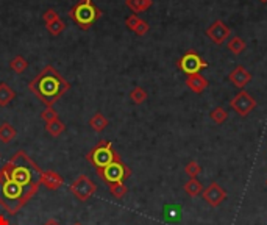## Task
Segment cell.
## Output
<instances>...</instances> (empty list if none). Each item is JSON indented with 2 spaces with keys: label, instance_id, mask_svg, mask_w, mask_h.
I'll use <instances>...</instances> for the list:
<instances>
[{
  "label": "cell",
  "instance_id": "obj_11",
  "mask_svg": "<svg viewBox=\"0 0 267 225\" xmlns=\"http://www.w3.org/2000/svg\"><path fill=\"white\" fill-rule=\"evenodd\" d=\"M231 35V30L222 22V20H214L208 28H206V36L217 46H222Z\"/></svg>",
  "mask_w": 267,
  "mask_h": 225
},
{
  "label": "cell",
  "instance_id": "obj_17",
  "mask_svg": "<svg viewBox=\"0 0 267 225\" xmlns=\"http://www.w3.org/2000/svg\"><path fill=\"white\" fill-rule=\"evenodd\" d=\"M125 5L133 11V14L144 13L153 5V0H125Z\"/></svg>",
  "mask_w": 267,
  "mask_h": 225
},
{
  "label": "cell",
  "instance_id": "obj_3",
  "mask_svg": "<svg viewBox=\"0 0 267 225\" xmlns=\"http://www.w3.org/2000/svg\"><path fill=\"white\" fill-rule=\"evenodd\" d=\"M35 194L17 185L16 181L9 180L0 172V205H2L9 214H16L25 207V203Z\"/></svg>",
  "mask_w": 267,
  "mask_h": 225
},
{
  "label": "cell",
  "instance_id": "obj_19",
  "mask_svg": "<svg viewBox=\"0 0 267 225\" xmlns=\"http://www.w3.org/2000/svg\"><path fill=\"white\" fill-rule=\"evenodd\" d=\"M16 136H17V132L11 124L3 122L2 125H0V141H2L3 144L11 143Z\"/></svg>",
  "mask_w": 267,
  "mask_h": 225
},
{
  "label": "cell",
  "instance_id": "obj_35",
  "mask_svg": "<svg viewBox=\"0 0 267 225\" xmlns=\"http://www.w3.org/2000/svg\"><path fill=\"white\" fill-rule=\"evenodd\" d=\"M266 186H267V180H266Z\"/></svg>",
  "mask_w": 267,
  "mask_h": 225
},
{
  "label": "cell",
  "instance_id": "obj_20",
  "mask_svg": "<svg viewBox=\"0 0 267 225\" xmlns=\"http://www.w3.org/2000/svg\"><path fill=\"white\" fill-rule=\"evenodd\" d=\"M203 189H205L203 185H201L197 178H189L186 183H185V192H186L188 196H191V197L200 196L201 192H203Z\"/></svg>",
  "mask_w": 267,
  "mask_h": 225
},
{
  "label": "cell",
  "instance_id": "obj_21",
  "mask_svg": "<svg viewBox=\"0 0 267 225\" xmlns=\"http://www.w3.org/2000/svg\"><path fill=\"white\" fill-rule=\"evenodd\" d=\"M64 130H66V125H64L63 121L60 119H55V121H50L46 124V132L53 136V138H58L64 133Z\"/></svg>",
  "mask_w": 267,
  "mask_h": 225
},
{
  "label": "cell",
  "instance_id": "obj_27",
  "mask_svg": "<svg viewBox=\"0 0 267 225\" xmlns=\"http://www.w3.org/2000/svg\"><path fill=\"white\" fill-rule=\"evenodd\" d=\"M46 28H47V31L52 36H58V35L63 33L64 28H66V24H64L63 19H57V20H53V22L47 24Z\"/></svg>",
  "mask_w": 267,
  "mask_h": 225
},
{
  "label": "cell",
  "instance_id": "obj_32",
  "mask_svg": "<svg viewBox=\"0 0 267 225\" xmlns=\"http://www.w3.org/2000/svg\"><path fill=\"white\" fill-rule=\"evenodd\" d=\"M0 225H11V224H9V222L2 216V214H0Z\"/></svg>",
  "mask_w": 267,
  "mask_h": 225
},
{
  "label": "cell",
  "instance_id": "obj_30",
  "mask_svg": "<svg viewBox=\"0 0 267 225\" xmlns=\"http://www.w3.org/2000/svg\"><path fill=\"white\" fill-rule=\"evenodd\" d=\"M42 19H44V22H46V25H47V24L53 22V20L60 19V14H58L53 8H50V9H47V11L44 13V16H42Z\"/></svg>",
  "mask_w": 267,
  "mask_h": 225
},
{
  "label": "cell",
  "instance_id": "obj_28",
  "mask_svg": "<svg viewBox=\"0 0 267 225\" xmlns=\"http://www.w3.org/2000/svg\"><path fill=\"white\" fill-rule=\"evenodd\" d=\"M185 174L189 175V178H197L201 174V166L196 161V159H192V161H189L185 166Z\"/></svg>",
  "mask_w": 267,
  "mask_h": 225
},
{
  "label": "cell",
  "instance_id": "obj_31",
  "mask_svg": "<svg viewBox=\"0 0 267 225\" xmlns=\"http://www.w3.org/2000/svg\"><path fill=\"white\" fill-rule=\"evenodd\" d=\"M44 225H61V224H60V222H58L57 219H49V221H47V222H46Z\"/></svg>",
  "mask_w": 267,
  "mask_h": 225
},
{
  "label": "cell",
  "instance_id": "obj_24",
  "mask_svg": "<svg viewBox=\"0 0 267 225\" xmlns=\"http://www.w3.org/2000/svg\"><path fill=\"white\" fill-rule=\"evenodd\" d=\"M147 91L141 86H134L132 91H130V100L136 105H141L147 100Z\"/></svg>",
  "mask_w": 267,
  "mask_h": 225
},
{
  "label": "cell",
  "instance_id": "obj_22",
  "mask_svg": "<svg viewBox=\"0 0 267 225\" xmlns=\"http://www.w3.org/2000/svg\"><path fill=\"white\" fill-rule=\"evenodd\" d=\"M245 42H244V39L242 38H239V36H234V38H231L230 41H228V44H227V49L233 53V55H241V53L245 50Z\"/></svg>",
  "mask_w": 267,
  "mask_h": 225
},
{
  "label": "cell",
  "instance_id": "obj_16",
  "mask_svg": "<svg viewBox=\"0 0 267 225\" xmlns=\"http://www.w3.org/2000/svg\"><path fill=\"white\" fill-rule=\"evenodd\" d=\"M14 97H16L14 89L5 81L0 83V106H8L14 100Z\"/></svg>",
  "mask_w": 267,
  "mask_h": 225
},
{
  "label": "cell",
  "instance_id": "obj_26",
  "mask_svg": "<svg viewBox=\"0 0 267 225\" xmlns=\"http://www.w3.org/2000/svg\"><path fill=\"white\" fill-rule=\"evenodd\" d=\"M209 117H211V121L217 124V125H222L223 122H225L228 119V113L222 108V106H217V108H214L211 113H209Z\"/></svg>",
  "mask_w": 267,
  "mask_h": 225
},
{
  "label": "cell",
  "instance_id": "obj_29",
  "mask_svg": "<svg viewBox=\"0 0 267 225\" xmlns=\"http://www.w3.org/2000/svg\"><path fill=\"white\" fill-rule=\"evenodd\" d=\"M41 119L44 121L46 124L50 122V121H55V119H60L58 117V111L53 108V106H46V110L41 113Z\"/></svg>",
  "mask_w": 267,
  "mask_h": 225
},
{
  "label": "cell",
  "instance_id": "obj_23",
  "mask_svg": "<svg viewBox=\"0 0 267 225\" xmlns=\"http://www.w3.org/2000/svg\"><path fill=\"white\" fill-rule=\"evenodd\" d=\"M9 68H11L16 74H24L27 71V68H28V61L24 57L17 55V57H14L11 61H9Z\"/></svg>",
  "mask_w": 267,
  "mask_h": 225
},
{
  "label": "cell",
  "instance_id": "obj_6",
  "mask_svg": "<svg viewBox=\"0 0 267 225\" xmlns=\"http://www.w3.org/2000/svg\"><path fill=\"white\" fill-rule=\"evenodd\" d=\"M97 174L102 180H105L106 183L110 185V183H116V181H125L127 178H130L132 170L122 161V158H119L116 159V161H113L111 164L99 169Z\"/></svg>",
  "mask_w": 267,
  "mask_h": 225
},
{
  "label": "cell",
  "instance_id": "obj_18",
  "mask_svg": "<svg viewBox=\"0 0 267 225\" xmlns=\"http://www.w3.org/2000/svg\"><path fill=\"white\" fill-rule=\"evenodd\" d=\"M108 119L105 117V114L102 113H95L91 119H89V125L94 132H97V133H102L103 130H106V127H108Z\"/></svg>",
  "mask_w": 267,
  "mask_h": 225
},
{
  "label": "cell",
  "instance_id": "obj_8",
  "mask_svg": "<svg viewBox=\"0 0 267 225\" xmlns=\"http://www.w3.org/2000/svg\"><path fill=\"white\" fill-rule=\"evenodd\" d=\"M95 191H97V186L88 175H80L70 185V192L80 202H86L88 199H91L95 194Z\"/></svg>",
  "mask_w": 267,
  "mask_h": 225
},
{
  "label": "cell",
  "instance_id": "obj_1",
  "mask_svg": "<svg viewBox=\"0 0 267 225\" xmlns=\"http://www.w3.org/2000/svg\"><path fill=\"white\" fill-rule=\"evenodd\" d=\"M28 89L46 106H53L70 89V83L49 64L28 83Z\"/></svg>",
  "mask_w": 267,
  "mask_h": 225
},
{
  "label": "cell",
  "instance_id": "obj_4",
  "mask_svg": "<svg viewBox=\"0 0 267 225\" xmlns=\"http://www.w3.org/2000/svg\"><path fill=\"white\" fill-rule=\"evenodd\" d=\"M69 17L81 30H89L102 17V11L94 5L92 0H78V2L70 8Z\"/></svg>",
  "mask_w": 267,
  "mask_h": 225
},
{
  "label": "cell",
  "instance_id": "obj_13",
  "mask_svg": "<svg viewBox=\"0 0 267 225\" xmlns=\"http://www.w3.org/2000/svg\"><path fill=\"white\" fill-rule=\"evenodd\" d=\"M63 183H64L63 177L58 172H55V170H42V174H41L42 186H46L50 191H57L63 186Z\"/></svg>",
  "mask_w": 267,
  "mask_h": 225
},
{
  "label": "cell",
  "instance_id": "obj_5",
  "mask_svg": "<svg viewBox=\"0 0 267 225\" xmlns=\"http://www.w3.org/2000/svg\"><path fill=\"white\" fill-rule=\"evenodd\" d=\"M119 158H121L119 153L116 152L113 149V144L110 141H106V139H103V141H100L95 147H92L86 155V159L97 170L111 164L113 161H116V159Z\"/></svg>",
  "mask_w": 267,
  "mask_h": 225
},
{
  "label": "cell",
  "instance_id": "obj_7",
  "mask_svg": "<svg viewBox=\"0 0 267 225\" xmlns=\"http://www.w3.org/2000/svg\"><path fill=\"white\" fill-rule=\"evenodd\" d=\"M177 66L183 74L192 75V74H200V71L206 69L208 63L201 58L196 50H188L185 55L178 60Z\"/></svg>",
  "mask_w": 267,
  "mask_h": 225
},
{
  "label": "cell",
  "instance_id": "obj_2",
  "mask_svg": "<svg viewBox=\"0 0 267 225\" xmlns=\"http://www.w3.org/2000/svg\"><path fill=\"white\" fill-rule=\"evenodd\" d=\"M0 172L9 180L16 181L17 185L31 191L33 194H36L39 189L42 170L22 150H19L16 155H13V158L2 166Z\"/></svg>",
  "mask_w": 267,
  "mask_h": 225
},
{
  "label": "cell",
  "instance_id": "obj_25",
  "mask_svg": "<svg viewBox=\"0 0 267 225\" xmlns=\"http://www.w3.org/2000/svg\"><path fill=\"white\" fill-rule=\"evenodd\" d=\"M110 192L116 199H122L127 196L128 188L125 185V181H116V183H110Z\"/></svg>",
  "mask_w": 267,
  "mask_h": 225
},
{
  "label": "cell",
  "instance_id": "obj_9",
  "mask_svg": "<svg viewBox=\"0 0 267 225\" xmlns=\"http://www.w3.org/2000/svg\"><path fill=\"white\" fill-rule=\"evenodd\" d=\"M230 108L236 111L241 117H245L256 108V100L253 99V95L250 92H247L245 89H241L230 100Z\"/></svg>",
  "mask_w": 267,
  "mask_h": 225
},
{
  "label": "cell",
  "instance_id": "obj_34",
  "mask_svg": "<svg viewBox=\"0 0 267 225\" xmlns=\"http://www.w3.org/2000/svg\"><path fill=\"white\" fill-rule=\"evenodd\" d=\"M261 2H267V0H261Z\"/></svg>",
  "mask_w": 267,
  "mask_h": 225
},
{
  "label": "cell",
  "instance_id": "obj_15",
  "mask_svg": "<svg viewBox=\"0 0 267 225\" xmlns=\"http://www.w3.org/2000/svg\"><path fill=\"white\" fill-rule=\"evenodd\" d=\"M186 86L194 92V94H201L208 88V80L201 74H192L186 77Z\"/></svg>",
  "mask_w": 267,
  "mask_h": 225
},
{
  "label": "cell",
  "instance_id": "obj_33",
  "mask_svg": "<svg viewBox=\"0 0 267 225\" xmlns=\"http://www.w3.org/2000/svg\"><path fill=\"white\" fill-rule=\"evenodd\" d=\"M72 225H83L81 222H75V224H72Z\"/></svg>",
  "mask_w": 267,
  "mask_h": 225
},
{
  "label": "cell",
  "instance_id": "obj_14",
  "mask_svg": "<svg viewBox=\"0 0 267 225\" xmlns=\"http://www.w3.org/2000/svg\"><path fill=\"white\" fill-rule=\"evenodd\" d=\"M125 25L130 28L133 33H136L137 36H144L148 33L150 30V25H148L145 20H142L137 14H130L125 19Z\"/></svg>",
  "mask_w": 267,
  "mask_h": 225
},
{
  "label": "cell",
  "instance_id": "obj_12",
  "mask_svg": "<svg viewBox=\"0 0 267 225\" xmlns=\"http://www.w3.org/2000/svg\"><path fill=\"white\" fill-rule=\"evenodd\" d=\"M228 78H230V81H231L236 88L244 89V88L252 81V74H250L247 69H245L244 66H236V68H234V69L230 72Z\"/></svg>",
  "mask_w": 267,
  "mask_h": 225
},
{
  "label": "cell",
  "instance_id": "obj_10",
  "mask_svg": "<svg viewBox=\"0 0 267 225\" xmlns=\"http://www.w3.org/2000/svg\"><path fill=\"white\" fill-rule=\"evenodd\" d=\"M201 197H203V200L208 203L209 207L217 208L219 205H222V203L225 202L227 191L223 189L219 183H216V181H212V183H209L203 189V192H201Z\"/></svg>",
  "mask_w": 267,
  "mask_h": 225
}]
</instances>
